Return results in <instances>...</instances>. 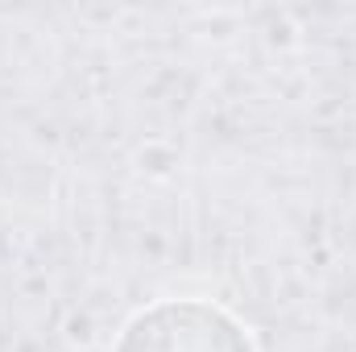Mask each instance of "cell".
Returning <instances> with one entry per match:
<instances>
[{
	"instance_id": "obj_1",
	"label": "cell",
	"mask_w": 356,
	"mask_h": 352,
	"mask_svg": "<svg viewBox=\"0 0 356 352\" xmlns=\"http://www.w3.org/2000/svg\"><path fill=\"white\" fill-rule=\"evenodd\" d=\"M112 352H253V340L216 303L162 298L120 328Z\"/></svg>"
}]
</instances>
